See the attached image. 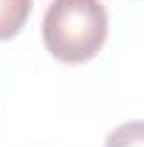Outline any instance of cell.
Wrapping results in <instances>:
<instances>
[{"mask_svg": "<svg viewBox=\"0 0 144 147\" xmlns=\"http://www.w3.org/2000/svg\"><path fill=\"white\" fill-rule=\"evenodd\" d=\"M105 147H144V125L139 119L124 122L108 136Z\"/></svg>", "mask_w": 144, "mask_h": 147, "instance_id": "cell-3", "label": "cell"}, {"mask_svg": "<svg viewBox=\"0 0 144 147\" xmlns=\"http://www.w3.org/2000/svg\"><path fill=\"white\" fill-rule=\"evenodd\" d=\"M34 0H0V40H11L20 34L31 14Z\"/></svg>", "mask_w": 144, "mask_h": 147, "instance_id": "cell-2", "label": "cell"}, {"mask_svg": "<svg viewBox=\"0 0 144 147\" xmlns=\"http://www.w3.org/2000/svg\"><path fill=\"white\" fill-rule=\"evenodd\" d=\"M108 11L102 0H54L42 20V42L59 62L79 65L102 51Z\"/></svg>", "mask_w": 144, "mask_h": 147, "instance_id": "cell-1", "label": "cell"}]
</instances>
